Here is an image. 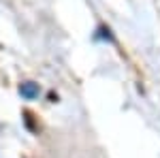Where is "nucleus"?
I'll return each mask as SVG.
<instances>
[{
    "mask_svg": "<svg viewBox=\"0 0 160 158\" xmlns=\"http://www.w3.org/2000/svg\"><path fill=\"white\" fill-rule=\"evenodd\" d=\"M94 38H96V41H98V38H102V41H111V43H113V34H111V30H109V28H105V26L96 30Z\"/></svg>",
    "mask_w": 160,
    "mask_h": 158,
    "instance_id": "nucleus-2",
    "label": "nucleus"
},
{
    "mask_svg": "<svg viewBox=\"0 0 160 158\" xmlns=\"http://www.w3.org/2000/svg\"><path fill=\"white\" fill-rule=\"evenodd\" d=\"M38 84H32V81H26V84L19 85V94L26 98V100H34L38 96Z\"/></svg>",
    "mask_w": 160,
    "mask_h": 158,
    "instance_id": "nucleus-1",
    "label": "nucleus"
}]
</instances>
